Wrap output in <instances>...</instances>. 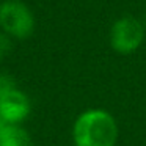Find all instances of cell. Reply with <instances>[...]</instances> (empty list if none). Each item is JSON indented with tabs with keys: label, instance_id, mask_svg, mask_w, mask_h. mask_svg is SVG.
Here are the masks:
<instances>
[{
	"label": "cell",
	"instance_id": "obj_1",
	"mask_svg": "<svg viewBox=\"0 0 146 146\" xmlns=\"http://www.w3.org/2000/svg\"><path fill=\"white\" fill-rule=\"evenodd\" d=\"M74 146H115L118 124L108 111L90 108L77 116L72 126Z\"/></svg>",
	"mask_w": 146,
	"mask_h": 146
},
{
	"label": "cell",
	"instance_id": "obj_2",
	"mask_svg": "<svg viewBox=\"0 0 146 146\" xmlns=\"http://www.w3.org/2000/svg\"><path fill=\"white\" fill-rule=\"evenodd\" d=\"M35 16L21 0H5L0 3V30L11 39H25L35 32Z\"/></svg>",
	"mask_w": 146,
	"mask_h": 146
},
{
	"label": "cell",
	"instance_id": "obj_3",
	"mask_svg": "<svg viewBox=\"0 0 146 146\" xmlns=\"http://www.w3.org/2000/svg\"><path fill=\"white\" fill-rule=\"evenodd\" d=\"M145 41V25L132 16H123L110 29V44L118 54H132Z\"/></svg>",
	"mask_w": 146,
	"mask_h": 146
},
{
	"label": "cell",
	"instance_id": "obj_4",
	"mask_svg": "<svg viewBox=\"0 0 146 146\" xmlns=\"http://www.w3.org/2000/svg\"><path fill=\"white\" fill-rule=\"evenodd\" d=\"M32 111L29 96L19 88L8 93L5 98L0 99V118L7 124L11 126H21L29 118Z\"/></svg>",
	"mask_w": 146,
	"mask_h": 146
},
{
	"label": "cell",
	"instance_id": "obj_5",
	"mask_svg": "<svg viewBox=\"0 0 146 146\" xmlns=\"http://www.w3.org/2000/svg\"><path fill=\"white\" fill-rule=\"evenodd\" d=\"M0 146H33V143L22 126L7 124L0 132Z\"/></svg>",
	"mask_w": 146,
	"mask_h": 146
},
{
	"label": "cell",
	"instance_id": "obj_6",
	"mask_svg": "<svg viewBox=\"0 0 146 146\" xmlns=\"http://www.w3.org/2000/svg\"><path fill=\"white\" fill-rule=\"evenodd\" d=\"M16 80L13 79V76L5 72H0V99L5 98L8 93H11L13 90H16Z\"/></svg>",
	"mask_w": 146,
	"mask_h": 146
},
{
	"label": "cell",
	"instance_id": "obj_7",
	"mask_svg": "<svg viewBox=\"0 0 146 146\" xmlns=\"http://www.w3.org/2000/svg\"><path fill=\"white\" fill-rule=\"evenodd\" d=\"M11 49H13V42H11V38H10L8 35H5L3 32H0V61L10 55Z\"/></svg>",
	"mask_w": 146,
	"mask_h": 146
},
{
	"label": "cell",
	"instance_id": "obj_8",
	"mask_svg": "<svg viewBox=\"0 0 146 146\" xmlns=\"http://www.w3.org/2000/svg\"><path fill=\"white\" fill-rule=\"evenodd\" d=\"M5 126H7V123H5V121L2 119V118H0V132H2V129H3Z\"/></svg>",
	"mask_w": 146,
	"mask_h": 146
}]
</instances>
